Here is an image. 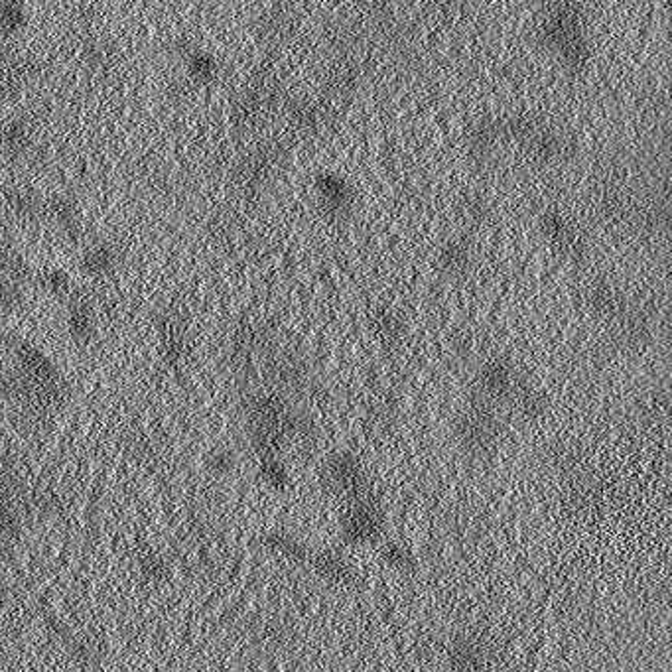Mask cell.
<instances>
[{
    "instance_id": "3",
    "label": "cell",
    "mask_w": 672,
    "mask_h": 672,
    "mask_svg": "<svg viewBox=\"0 0 672 672\" xmlns=\"http://www.w3.org/2000/svg\"><path fill=\"white\" fill-rule=\"evenodd\" d=\"M341 537L351 546L375 545L383 537L385 517L371 503H357L345 511L339 520Z\"/></svg>"
},
{
    "instance_id": "16",
    "label": "cell",
    "mask_w": 672,
    "mask_h": 672,
    "mask_svg": "<svg viewBox=\"0 0 672 672\" xmlns=\"http://www.w3.org/2000/svg\"><path fill=\"white\" fill-rule=\"evenodd\" d=\"M258 477L263 484L273 491H284L290 484V471L286 464L275 454H266L260 459Z\"/></svg>"
},
{
    "instance_id": "4",
    "label": "cell",
    "mask_w": 672,
    "mask_h": 672,
    "mask_svg": "<svg viewBox=\"0 0 672 672\" xmlns=\"http://www.w3.org/2000/svg\"><path fill=\"white\" fill-rule=\"evenodd\" d=\"M326 485L339 495H353L365 481V469L361 459L351 451H337L324 464Z\"/></svg>"
},
{
    "instance_id": "20",
    "label": "cell",
    "mask_w": 672,
    "mask_h": 672,
    "mask_svg": "<svg viewBox=\"0 0 672 672\" xmlns=\"http://www.w3.org/2000/svg\"><path fill=\"white\" fill-rule=\"evenodd\" d=\"M140 566H143L144 576L150 578V580H162L166 576V572H168V566H166V562L162 560V556H158L154 553L146 554L143 558V562H140Z\"/></svg>"
},
{
    "instance_id": "7",
    "label": "cell",
    "mask_w": 672,
    "mask_h": 672,
    "mask_svg": "<svg viewBox=\"0 0 672 672\" xmlns=\"http://www.w3.org/2000/svg\"><path fill=\"white\" fill-rule=\"evenodd\" d=\"M611 322L617 324L619 337L629 347L645 345L650 339V334H653V324H650L649 316L639 306L625 304Z\"/></svg>"
},
{
    "instance_id": "8",
    "label": "cell",
    "mask_w": 672,
    "mask_h": 672,
    "mask_svg": "<svg viewBox=\"0 0 672 672\" xmlns=\"http://www.w3.org/2000/svg\"><path fill=\"white\" fill-rule=\"evenodd\" d=\"M369 324L379 344L387 349L400 345L406 336L405 318L390 306H377L369 316Z\"/></svg>"
},
{
    "instance_id": "14",
    "label": "cell",
    "mask_w": 672,
    "mask_h": 672,
    "mask_svg": "<svg viewBox=\"0 0 672 672\" xmlns=\"http://www.w3.org/2000/svg\"><path fill=\"white\" fill-rule=\"evenodd\" d=\"M625 304L627 302L624 298H621L617 290L607 283H596L594 286L589 288L588 306L598 318L614 319L621 312V310H624Z\"/></svg>"
},
{
    "instance_id": "21",
    "label": "cell",
    "mask_w": 672,
    "mask_h": 672,
    "mask_svg": "<svg viewBox=\"0 0 672 672\" xmlns=\"http://www.w3.org/2000/svg\"><path fill=\"white\" fill-rule=\"evenodd\" d=\"M14 390H16V383H14L13 373H10L6 365L0 363V400L8 403V400L14 397Z\"/></svg>"
},
{
    "instance_id": "9",
    "label": "cell",
    "mask_w": 672,
    "mask_h": 672,
    "mask_svg": "<svg viewBox=\"0 0 672 672\" xmlns=\"http://www.w3.org/2000/svg\"><path fill=\"white\" fill-rule=\"evenodd\" d=\"M118 250L113 243L107 240H95L89 243L82 253V270L89 278H105L115 273L118 266Z\"/></svg>"
},
{
    "instance_id": "17",
    "label": "cell",
    "mask_w": 672,
    "mask_h": 672,
    "mask_svg": "<svg viewBox=\"0 0 672 672\" xmlns=\"http://www.w3.org/2000/svg\"><path fill=\"white\" fill-rule=\"evenodd\" d=\"M449 665L459 670H474L484 667V650L471 639L458 641L449 650Z\"/></svg>"
},
{
    "instance_id": "15",
    "label": "cell",
    "mask_w": 672,
    "mask_h": 672,
    "mask_svg": "<svg viewBox=\"0 0 672 672\" xmlns=\"http://www.w3.org/2000/svg\"><path fill=\"white\" fill-rule=\"evenodd\" d=\"M34 283L39 290H44L48 296L57 298V300H67L75 288L74 280L69 278L65 270H59V268L44 270V273H39L34 278Z\"/></svg>"
},
{
    "instance_id": "5",
    "label": "cell",
    "mask_w": 672,
    "mask_h": 672,
    "mask_svg": "<svg viewBox=\"0 0 672 672\" xmlns=\"http://www.w3.org/2000/svg\"><path fill=\"white\" fill-rule=\"evenodd\" d=\"M65 327L67 336L75 345H89L97 337V310L87 296H82L74 288L67 298L65 310Z\"/></svg>"
},
{
    "instance_id": "11",
    "label": "cell",
    "mask_w": 672,
    "mask_h": 672,
    "mask_svg": "<svg viewBox=\"0 0 672 672\" xmlns=\"http://www.w3.org/2000/svg\"><path fill=\"white\" fill-rule=\"evenodd\" d=\"M469 263H471V250L466 240L448 239L442 245H440L438 255H436V265L442 275L449 278H458L467 273Z\"/></svg>"
},
{
    "instance_id": "6",
    "label": "cell",
    "mask_w": 672,
    "mask_h": 672,
    "mask_svg": "<svg viewBox=\"0 0 672 672\" xmlns=\"http://www.w3.org/2000/svg\"><path fill=\"white\" fill-rule=\"evenodd\" d=\"M268 379L280 393H300L310 383V367L296 353H278L268 363Z\"/></svg>"
},
{
    "instance_id": "19",
    "label": "cell",
    "mask_w": 672,
    "mask_h": 672,
    "mask_svg": "<svg viewBox=\"0 0 672 672\" xmlns=\"http://www.w3.org/2000/svg\"><path fill=\"white\" fill-rule=\"evenodd\" d=\"M205 467L209 474H214L217 477H225L229 474H233L237 467V454L227 446H219L209 451L205 458Z\"/></svg>"
},
{
    "instance_id": "13",
    "label": "cell",
    "mask_w": 672,
    "mask_h": 672,
    "mask_svg": "<svg viewBox=\"0 0 672 672\" xmlns=\"http://www.w3.org/2000/svg\"><path fill=\"white\" fill-rule=\"evenodd\" d=\"M263 546L270 554L292 562V564H304V562H308L310 556H312L302 540L294 535L283 533V530H273V533H268L263 538Z\"/></svg>"
},
{
    "instance_id": "2",
    "label": "cell",
    "mask_w": 672,
    "mask_h": 672,
    "mask_svg": "<svg viewBox=\"0 0 672 672\" xmlns=\"http://www.w3.org/2000/svg\"><path fill=\"white\" fill-rule=\"evenodd\" d=\"M520 383H523V377L509 359L491 357L479 365L476 373L477 400L495 408L507 406Z\"/></svg>"
},
{
    "instance_id": "18",
    "label": "cell",
    "mask_w": 672,
    "mask_h": 672,
    "mask_svg": "<svg viewBox=\"0 0 672 672\" xmlns=\"http://www.w3.org/2000/svg\"><path fill=\"white\" fill-rule=\"evenodd\" d=\"M380 558H383L388 568L397 572H408L410 568H415L413 550L405 543H400V540H388V543H385V546L380 548Z\"/></svg>"
},
{
    "instance_id": "10",
    "label": "cell",
    "mask_w": 672,
    "mask_h": 672,
    "mask_svg": "<svg viewBox=\"0 0 672 672\" xmlns=\"http://www.w3.org/2000/svg\"><path fill=\"white\" fill-rule=\"evenodd\" d=\"M310 562L314 564L318 574L329 581V584L347 586L355 581L353 564L341 553H336V550H322V553L310 556Z\"/></svg>"
},
{
    "instance_id": "12",
    "label": "cell",
    "mask_w": 672,
    "mask_h": 672,
    "mask_svg": "<svg viewBox=\"0 0 672 672\" xmlns=\"http://www.w3.org/2000/svg\"><path fill=\"white\" fill-rule=\"evenodd\" d=\"M507 406L525 423H537L546 413V397L523 380L515 390V395L511 397Z\"/></svg>"
},
{
    "instance_id": "1",
    "label": "cell",
    "mask_w": 672,
    "mask_h": 672,
    "mask_svg": "<svg viewBox=\"0 0 672 672\" xmlns=\"http://www.w3.org/2000/svg\"><path fill=\"white\" fill-rule=\"evenodd\" d=\"M495 406H489L481 400L466 406L456 416L451 432L458 448L469 458H485L499 446L503 424H501Z\"/></svg>"
}]
</instances>
